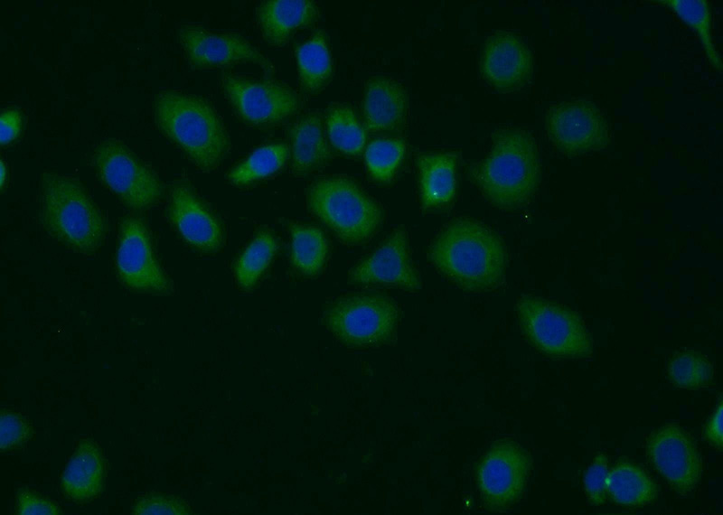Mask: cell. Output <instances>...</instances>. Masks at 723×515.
<instances>
[{"mask_svg": "<svg viewBox=\"0 0 723 515\" xmlns=\"http://www.w3.org/2000/svg\"><path fill=\"white\" fill-rule=\"evenodd\" d=\"M349 281L356 285H382L408 290L421 288L403 228L394 230L370 256L355 266Z\"/></svg>", "mask_w": 723, "mask_h": 515, "instance_id": "16", "label": "cell"}, {"mask_svg": "<svg viewBox=\"0 0 723 515\" xmlns=\"http://www.w3.org/2000/svg\"><path fill=\"white\" fill-rule=\"evenodd\" d=\"M277 248L278 242L272 232H258L236 260L234 274L239 286L252 288L268 268Z\"/></svg>", "mask_w": 723, "mask_h": 515, "instance_id": "29", "label": "cell"}, {"mask_svg": "<svg viewBox=\"0 0 723 515\" xmlns=\"http://www.w3.org/2000/svg\"><path fill=\"white\" fill-rule=\"evenodd\" d=\"M492 140L487 156L470 166V179L493 205L505 210L522 208L540 182L536 140L521 128L499 129Z\"/></svg>", "mask_w": 723, "mask_h": 515, "instance_id": "1", "label": "cell"}, {"mask_svg": "<svg viewBox=\"0 0 723 515\" xmlns=\"http://www.w3.org/2000/svg\"><path fill=\"white\" fill-rule=\"evenodd\" d=\"M22 114L16 108H6L0 117V143L6 145L15 140L22 128Z\"/></svg>", "mask_w": 723, "mask_h": 515, "instance_id": "36", "label": "cell"}, {"mask_svg": "<svg viewBox=\"0 0 723 515\" xmlns=\"http://www.w3.org/2000/svg\"><path fill=\"white\" fill-rule=\"evenodd\" d=\"M650 464L676 492L686 495L695 490L702 475L700 453L690 435L670 424L653 431L647 438Z\"/></svg>", "mask_w": 723, "mask_h": 515, "instance_id": "14", "label": "cell"}, {"mask_svg": "<svg viewBox=\"0 0 723 515\" xmlns=\"http://www.w3.org/2000/svg\"><path fill=\"white\" fill-rule=\"evenodd\" d=\"M156 125L202 171L216 169L227 157L230 138L214 108L204 98L163 90L154 100Z\"/></svg>", "mask_w": 723, "mask_h": 515, "instance_id": "3", "label": "cell"}, {"mask_svg": "<svg viewBox=\"0 0 723 515\" xmlns=\"http://www.w3.org/2000/svg\"><path fill=\"white\" fill-rule=\"evenodd\" d=\"M115 268L120 283L131 291L160 295L172 293L147 227L138 217L127 216L121 220Z\"/></svg>", "mask_w": 723, "mask_h": 515, "instance_id": "12", "label": "cell"}, {"mask_svg": "<svg viewBox=\"0 0 723 515\" xmlns=\"http://www.w3.org/2000/svg\"><path fill=\"white\" fill-rule=\"evenodd\" d=\"M1 188L3 189L5 184V179L7 178V171L5 165V163L1 161Z\"/></svg>", "mask_w": 723, "mask_h": 515, "instance_id": "38", "label": "cell"}, {"mask_svg": "<svg viewBox=\"0 0 723 515\" xmlns=\"http://www.w3.org/2000/svg\"><path fill=\"white\" fill-rule=\"evenodd\" d=\"M289 230L293 267L306 276L318 275L325 265L328 254L324 232L317 227L297 223H290Z\"/></svg>", "mask_w": 723, "mask_h": 515, "instance_id": "25", "label": "cell"}, {"mask_svg": "<svg viewBox=\"0 0 723 515\" xmlns=\"http://www.w3.org/2000/svg\"><path fill=\"white\" fill-rule=\"evenodd\" d=\"M309 211L349 245L369 240L383 219L381 208L352 179L324 176L307 188Z\"/></svg>", "mask_w": 723, "mask_h": 515, "instance_id": "5", "label": "cell"}, {"mask_svg": "<svg viewBox=\"0 0 723 515\" xmlns=\"http://www.w3.org/2000/svg\"><path fill=\"white\" fill-rule=\"evenodd\" d=\"M289 154L286 143L259 146L229 172L228 179L236 186H245L268 178L286 164Z\"/></svg>", "mask_w": 723, "mask_h": 515, "instance_id": "27", "label": "cell"}, {"mask_svg": "<svg viewBox=\"0 0 723 515\" xmlns=\"http://www.w3.org/2000/svg\"><path fill=\"white\" fill-rule=\"evenodd\" d=\"M516 311L525 337L540 352L560 360L591 356L590 334L574 311L534 295L519 298Z\"/></svg>", "mask_w": 723, "mask_h": 515, "instance_id": "6", "label": "cell"}, {"mask_svg": "<svg viewBox=\"0 0 723 515\" xmlns=\"http://www.w3.org/2000/svg\"><path fill=\"white\" fill-rule=\"evenodd\" d=\"M15 513L18 515H60V505L34 491L22 487L16 492Z\"/></svg>", "mask_w": 723, "mask_h": 515, "instance_id": "35", "label": "cell"}, {"mask_svg": "<svg viewBox=\"0 0 723 515\" xmlns=\"http://www.w3.org/2000/svg\"><path fill=\"white\" fill-rule=\"evenodd\" d=\"M105 467L99 445L90 438L80 439L61 475L62 495L76 504L99 498L104 490Z\"/></svg>", "mask_w": 723, "mask_h": 515, "instance_id": "18", "label": "cell"}, {"mask_svg": "<svg viewBox=\"0 0 723 515\" xmlns=\"http://www.w3.org/2000/svg\"><path fill=\"white\" fill-rule=\"evenodd\" d=\"M607 458L598 454L585 472L583 484L590 504L603 505L606 500Z\"/></svg>", "mask_w": 723, "mask_h": 515, "instance_id": "34", "label": "cell"}, {"mask_svg": "<svg viewBox=\"0 0 723 515\" xmlns=\"http://www.w3.org/2000/svg\"><path fill=\"white\" fill-rule=\"evenodd\" d=\"M544 126L548 140L568 158L602 151L610 145L606 117L589 99L575 98L551 105L545 113Z\"/></svg>", "mask_w": 723, "mask_h": 515, "instance_id": "9", "label": "cell"}, {"mask_svg": "<svg viewBox=\"0 0 723 515\" xmlns=\"http://www.w3.org/2000/svg\"><path fill=\"white\" fill-rule=\"evenodd\" d=\"M481 71L484 78L501 92L521 89L532 78V52L516 33L497 31L485 41Z\"/></svg>", "mask_w": 723, "mask_h": 515, "instance_id": "17", "label": "cell"}, {"mask_svg": "<svg viewBox=\"0 0 723 515\" xmlns=\"http://www.w3.org/2000/svg\"><path fill=\"white\" fill-rule=\"evenodd\" d=\"M606 493L616 505L641 507L656 499L657 486L639 465L619 461L608 471Z\"/></svg>", "mask_w": 723, "mask_h": 515, "instance_id": "24", "label": "cell"}, {"mask_svg": "<svg viewBox=\"0 0 723 515\" xmlns=\"http://www.w3.org/2000/svg\"><path fill=\"white\" fill-rule=\"evenodd\" d=\"M722 410L723 404L722 399H720L714 412L708 419L703 431L705 439L719 449L722 448L723 445Z\"/></svg>", "mask_w": 723, "mask_h": 515, "instance_id": "37", "label": "cell"}, {"mask_svg": "<svg viewBox=\"0 0 723 515\" xmlns=\"http://www.w3.org/2000/svg\"><path fill=\"white\" fill-rule=\"evenodd\" d=\"M93 162L100 183L127 208L146 210L164 195V184L157 174L121 141L101 142Z\"/></svg>", "mask_w": 723, "mask_h": 515, "instance_id": "8", "label": "cell"}, {"mask_svg": "<svg viewBox=\"0 0 723 515\" xmlns=\"http://www.w3.org/2000/svg\"><path fill=\"white\" fill-rule=\"evenodd\" d=\"M405 152L406 145L402 138H376L371 141L364 153L369 173L379 182H390Z\"/></svg>", "mask_w": 723, "mask_h": 515, "instance_id": "31", "label": "cell"}, {"mask_svg": "<svg viewBox=\"0 0 723 515\" xmlns=\"http://www.w3.org/2000/svg\"><path fill=\"white\" fill-rule=\"evenodd\" d=\"M417 164L422 207L429 210L448 205L456 192L457 155L451 152L422 154Z\"/></svg>", "mask_w": 723, "mask_h": 515, "instance_id": "22", "label": "cell"}, {"mask_svg": "<svg viewBox=\"0 0 723 515\" xmlns=\"http://www.w3.org/2000/svg\"><path fill=\"white\" fill-rule=\"evenodd\" d=\"M295 57L302 90L309 95L322 91L331 81L333 73L326 33L323 30L315 31L309 38L295 47Z\"/></svg>", "mask_w": 723, "mask_h": 515, "instance_id": "23", "label": "cell"}, {"mask_svg": "<svg viewBox=\"0 0 723 515\" xmlns=\"http://www.w3.org/2000/svg\"><path fill=\"white\" fill-rule=\"evenodd\" d=\"M0 433V450L5 454L21 449L32 439L33 428L23 415L2 407Z\"/></svg>", "mask_w": 723, "mask_h": 515, "instance_id": "33", "label": "cell"}, {"mask_svg": "<svg viewBox=\"0 0 723 515\" xmlns=\"http://www.w3.org/2000/svg\"><path fill=\"white\" fill-rule=\"evenodd\" d=\"M221 83L236 116L251 126H278L295 115L300 107L296 93L279 81L222 71Z\"/></svg>", "mask_w": 723, "mask_h": 515, "instance_id": "10", "label": "cell"}, {"mask_svg": "<svg viewBox=\"0 0 723 515\" xmlns=\"http://www.w3.org/2000/svg\"><path fill=\"white\" fill-rule=\"evenodd\" d=\"M399 309L386 295L362 293L329 304L323 323L343 344L352 348L375 347L388 342L397 328Z\"/></svg>", "mask_w": 723, "mask_h": 515, "instance_id": "7", "label": "cell"}, {"mask_svg": "<svg viewBox=\"0 0 723 515\" xmlns=\"http://www.w3.org/2000/svg\"><path fill=\"white\" fill-rule=\"evenodd\" d=\"M133 515H190L192 509L183 498L164 492L139 495L131 507Z\"/></svg>", "mask_w": 723, "mask_h": 515, "instance_id": "32", "label": "cell"}, {"mask_svg": "<svg viewBox=\"0 0 723 515\" xmlns=\"http://www.w3.org/2000/svg\"><path fill=\"white\" fill-rule=\"evenodd\" d=\"M256 14L266 42L281 47L296 31L313 24L319 16V10L310 0H268L258 6Z\"/></svg>", "mask_w": 723, "mask_h": 515, "instance_id": "19", "label": "cell"}, {"mask_svg": "<svg viewBox=\"0 0 723 515\" xmlns=\"http://www.w3.org/2000/svg\"><path fill=\"white\" fill-rule=\"evenodd\" d=\"M178 39L188 62L194 69L253 63L268 75L275 72L270 61L238 33L211 31L202 25L185 24L180 27Z\"/></svg>", "mask_w": 723, "mask_h": 515, "instance_id": "13", "label": "cell"}, {"mask_svg": "<svg viewBox=\"0 0 723 515\" xmlns=\"http://www.w3.org/2000/svg\"><path fill=\"white\" fill-rule=\"evenodd\" d=\"M674 13L699 36L705 55L718 72H722V61L711 35V9L708 0H655L652 1Z\"/></svg>", "mask_w": 723, "mask_h": 515, "instance_id": "26", "label": "cell"}, {"mask_svg": "<svg viewBox=\"0 0 723 515\" xmlns=\"http://www.w3.org/2000/svg\"><path fill=\"white\" fill-rule=\"evenodd\" d=\"M325 126L329 141L335 150L352 156L363 151L366 132L348 105H330L325 111Z\"/></svg>", "mask_w": 723, "mask_h": 515, "instance_id": "28", "label": "cell"}, {"mask_svg": "<svg viewBox=\"0 0 723 515\" xmlns=\"http://www.w3.org/2000/svg\"><path fill=\"white\" fill-rule=\"evenodd\" d=\"M429 258L447 278L470 291H486L504 278L506 250L492 229L475 220H452L437 235Z\"/></svg>", "mask_w": 723, "mask_h": 515, "instance_id": "2", "label": "cell"}, {"mask_svg": "<svg viewBox=\"0 0 723 515\" xmlns=\"http://www.w3.org/2000/svg\"><path fill=\"white\" fill-rule=\"evenodd\" d=\"M291 170L296 177H305L324 167L331 159L322 116L317 111L300 117L289 132Z\"/></svg>", "mask_w": 723, "mask_h": 515, "instance_id": "20", "label": "cell"}, {"mask_svg": "<svg viewBox=\"0 0 723 515\" xmlns=\"http://www.w3.org/2000/svg\"><path fill=\"white\" fill-rule=\"evenodd\" d=\"M39 219L49 235L83 255H94L107 234L106 220L82 184L55 172L41 174Z\"/></svg>", "mask_w": 723, "mask_h": 515, "instance_id": "4", "label": "cell"}, {"mask_svg": "<svg viewBox=\"0 0 723 515\" xmlns=\"http://www.w3.org/2000/svg\"><path fill=\"white\" fill-rule=\"evenodd\" d=\"M407 95L395 80L375 76L368 80L363 98L366 128L371 132L392 131L404 120Z\"/></svg>", "mask_w": 723, "mask_h": 515, "instance_id": "21", "label": "cell"}, {"mask_svg": "<svg viewBox=\"0 0 723 515\" xmlns=\"http://www.w3.org/2000/svg\"><path fill=\"white\" fill-rule=\"evenodd\" d=\"M167 215L181 238L192 248L213 253L221 248L223 229L219 219L186 183L171 186Z\"/></svg>", "mask_w": 723, "mask_h": 515, "instance_id": "15", "label": "cell"}, {"mask_svg": "<svg viewBox=\"0 0 723 515\" xmlns=\"http://www.w3.org/2000/svg\"><path fill=\"white\" fill-rule=\"evenodd\" d=\"M667 373L671 383L677 389L694 390L710 384L713 368L701 353L684 351L670 360Z\"/></svg>", "mask_w": 723, "mask_h": 515, "instance_id": "30", "label": "cell"}, {"mask_svg": "<svg viewBox=\"0 0 723 515\" xmlns=\"http://www.w3.org/2000/svg\"><path fill=\"white\" fill-rule=\"evenodd\" d=\"M531 468L528 452L519 444L501 440L484 454L476 467V482L485 507L504 512L521 497Z\"/></svg>", "mask_w": 723, "mask_h": 515, "instance_id": "11", "label": "cell"}]
</instances>
